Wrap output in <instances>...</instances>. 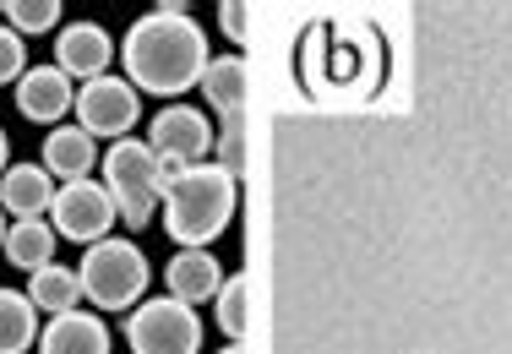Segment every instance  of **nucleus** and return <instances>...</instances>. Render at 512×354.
Returning <instances> with one entry per match:
<instances>
[{
    "mask_svg": "<svg viewBox=\"0 0 512 354\" xmlns=\"http://www.w3.org/2000/svg\"><path fill=\"white\" fill-rule=\"evenodd\" d=\"M77 278H82V300L88 305H99V311H137L142 295H148L153 267H148V256H142V246L109 235L99 246L82 251Z\"/></svg>",
    "mask_w": 512,
    "mask_h": 354,
    "instance_id": "obj_4",
    "label": "nucleus"
},
{
    "mask_svg": "<svg viewBox=\"0 0 512 354\" xmlns=\"http://www.w3.org/2000/svg\"><path fill=\"white\" fill-rule=\"evenodd\" d=\"M246 295H251V284H246V278H229V284L218 289V300H213L218 327H224L229 338H240V333H246Z\"/></svg>",
    "mask_w": 512,
    "mask_h": 354,
    "instance_id": "obj_20",
    "label": "nucleus"
},
{
    "mask_svg": "<svg viewBox=\"0 0 512 354\" xmlns=\"http://www.w3.org/2000/svg\"><path fill=\"white\" fill-rule=\"evenodd\" d=\"M55 180L44 164H11L6 175H0V213L11 218H50L55 207Z\"/></svg>",
    "mask_w": 512,
    "mask_h": 354,
    "instance_id": "obj_11",
    "label": "nucleus"
},
{
    "mask_svg": "<svg viewBox=\"0 0 512 354\" xmlns=\"http://www.w3.org/2000/svg\"><path fill=\"white\" fill-rule=\"evenodd\" d=\"M207 60H213L207 55V33L186 6L142 11L126 28V44H120L126 82L137 93H153V99H180V93H191L202 82Z\"/></svg>",
    "mask_w": 512,
    "mask_h": 354,
    "instance_id": "obj_1",
    "label": "nucleus"
},
{
    "mask_svg": "<svg viewBox=\"0 0 512 354\" xmlns=\"http://www.w3.org/2000/svg\"><path fill=\"white\" fill-rule=\"evenodd\" d=\"M55 229H50V218H17V224L6 229V262L11 267H22V273H39V267H50L55 262Z\"/></svg>",
    "mask_w": 512,
    "mask_h": 354,
    "instance_id": "obj_16",
    "label": "nucleus"
},
{
    "mask_svg": "<svg viewBox=\"0 0 512 354\" xmlns=\"http://www.w3.org/2000/svg\"><path fill=\"white\" fill-rule=\"evenodd\" d=\"M93 164H99V148H93V137L82 126H55L44 137V169H50V180H60V186L93 180Z\"/></svg>",
    "mask_w": 512,
    "mask_h": 354,
    "instance_id": "obj_14",
    "label": "nucleus"
},
{
    "mask_svg": "<svg viewBox=\"0 0 512 354\" xmlns=\"http://www.w3.org/2000/svg\"><path fill=\"white\" fill-rule=\"evenodd\" d=\"M213 164H224L229 175L240 169V120H224V131H218V158Z\"/></svg>",
    "mask_w": 512,
    "mask_h": 354,
    "instance_id": "obj_22",
    "label": "nucleus"
},
{
    "mask_svg": "<svg viewBox=\"0 0 512 354\" xmlns=\"http://www.w3.org/2000/svg\"><path fill=\"white\" fill-rule=\"evenodd\" d=\"M218 11H224L218 22H224V33H229V39H235V44H246V6H235V0H229V6H218Z\"/></svg>",
    "mask_w": 512,
    "mask_h": 354,
    "instance_id": "obj_23",
    "label": "nucleus"
},
{
    "mask_svg": "<svg viewBox=\"0 0 512 354\" xmlns=\"http://www.w3.org/2000/svg\"><path fill=\"white\" fill-rule=\"evenodd\" d=\"M11 169V142H6V131H0V175Z\"/></svg>",
    "mask_w": 512,
    "mask_h": 354,
    "instance_id": "obj_24",
    "label": "nucleus"
},
{
    "mask_svg": "<svg viewBox=\"0 0 512 354\" xmlns=\"http://www.w3.org/2000/svg\"><path fill=\"white\" fill-rule=\"evenodd\" d=\"M39 311H50V316H66V311H77L82 305V278H77V267H39V273H28V289H22Z\"/></svg>",
    "mask_w": 512,
    "mask_h": 354,
    "instance_id": "obj_17",
    "label": "nucleus"
},
{
    "mask_svg": "<svg viewBox=\"0 0 512 354\" xmlns=\"http://www.w3.org/2000/svg\"><path fill=\"white\" fill-rule=\"evenodd\" d=\"M213 120L202 115L197 104H169L153 115L148 126V148L164 158V169H191V164H213Z\"/></svg>",
    "mask_w": 512,
    "mask_h": 354,
    "instance_id": "obj_6",
    "label": "nucleus"
},
{
    "mask_svg": "<svg viewBox=\"0 0 512 354\" xmlns=\"http://www.w3.org/2000/svg\"><path fill=\"white\" fill-rule=\"evenodd\" d=\"M126 349L131 354H197L202 349L197 305H186L175 295L142 300L137 311L126 316Z\"/></svg>",
    "mask_w": 512,
    "mask_h": 354,
    "instance_id": "obj_5",
    "label": "nucleus"
},
{
    "mask_svg": "<svg viewBox=\"0 0 512 354\" xmlns=\"http://www.w3.org/2000/svg\"><path fill=\"white\" fill-rule=\"evenodd\" d=\"M218 354H246V349H240V344H229V349H218Z\"/></svg>",
    "mask_w": 512,
    "mask_h": 354,
    "instance_id": "obj_26",
    "label": "nucleus"
},
{
    "mask_svg": "<svg viewBox=\"0 0 512 354\" xmlns=\"http://www.w3.org/2000/svg\"><path fill=\"white\" fill-rule=\"evenodd\" d=\"M71 115H77V126L88 131L93 142H99V137L126 142L131 126H137V115H142V93L131 88L126 77H115V71H109V77H99V82H82Z\"/></svg>",
    "mask_w": 512,
    "mask_h": 354,
    "instance_id": "obj_8",
    "label": "nucleus"
},
{
    "mask_svg": "<svg viewBox=\"0 0 512 354\" xmlns=\"http://www.w3.org/2000/svg\"><path fill=\"white\" fill-rule=\"evenodd\" d=\"M235 186L240 180L224 164L175 169L164 180V202H158V218H164L169 240H180V251H213V240L235 218V197H240Z\"/></svg>",
    "mask_w": 512,
    "mask_h": 354,
    "instance_id": "obj_2",
    "label": "nucleus"
},
{
    "mask_svg": "<svg viewBox=\"0 0 512 354\" xmlns=\"http://www.w3.org/2000/svg\"><path fill=\"white\" fill-rule=\"evenodd\" d=\"M164 284H169L175 300L207 305V300H218V289H224V267H218L213 251H175L169 267H164Z\"/></svg>",
    "mask_w": 512,
    "mask_h": 354,
    "instance_id": "obj_12",
    "label": "nucleus"
},
{
    "mask_svg": "<svg viewBox=\"0 0 512 354\" xmlns=\"http://www.w3.org/2000/svg\"><path fill=\"white\" fill-rule=\"evenodd\" d=\"M120 224L115 197L104 191V180H71V186L55 191L50 207V229L60 240H77V246H99L109 240V229Z\"/></svg>",
    "mask_w": 512,
    "mask_h": 354,
    "instance_id": "obj_7",
    "label": "nucleus"
},
{
    "mask_svg": "<svg viewBox=\"0 0 512 354\" xmlns=\"http://www.w3.org/2000/svg\"><path fill=\"white\" fill-rule=\"evenodd\" d=\"M60 0H6V28L17 33H50V28H60Z\"/></svg>",
    "mask_w": 512,
    "mask_h": 354,
    "instance_id": "obj_19",
    "label": "nucleus"
},
{
    "mask_svg": "<svg viewBox=\"0 0 512 354\" xmlns=\"http://www.w3.org/2000/svg\"><path fill=\"white\" fill-rule=\"evenodd\" d=\"M115 60H120V44L109 39V28H99V22H71V28H60L55 66L71 82H99V77H109Z\"/></svg>",
    "mask_w": 512,
    "mask_h": 354,
    "instance_id": "obj_9",
    "label": "nucleus"
},
{
    "mask_svg": "<svg viewBox=\"0 0 512 354\" xmlns=\"http://www.w3.org/2000/svg\"><path fill=\"white\" fill-rule=\"evenodd\" d=\"M39 344V305L17 289H0V354H28Z\"/></svg>",
    "mask_w": 512,
    "mask_h": 354,
    "instance_id": "obj_18",
    "label": "nucleus"
},
{
    "mask_svg": "<svg viewBox=\"0 0 512 354\" xmlns=\"http://www.w3.org/2000/svg\"><path fill=\"white\" fill-rule=\"evenodd\" d=\"M0 17H6V0H0Z\"/></svg>",
    "mask_w": 512,
    "mask_h": 354,
    "instance_id": "obj_27",
    "label": "nucleus"
},
{
    "mask_svg": "<svg viewBox=\"0 0 512 354\" xmlns=\"http://www.w3.org/2000/svg\"><path fill=\"white\" fill-rule=\"evenodd\" d=\"M22 71H28V50H22V39L11 28H0V88L22 82Z\"/></svg>",
    "mask_w": 512,
    "mask_h": 354,
    "instance_id": "obj_21",
    "label": "nucleus"
},
{
    "mask_svg": "<svg viewBox=\"0 0 512 354\" xmlns=\"http://www.w3.org/2000/svg\"><path fill=\"white\" fill-rule=\"evenodd\" d=\"M39 354H109L104 316H88L82 305L66 316H50L44 333H39Z\"/></svg>",
    "mask_w": 512,
    "mask_h": 354,
    "instance_id": "obj_13",
    "label": "nucleus"
},
{
    "mask_svg": "<svg viewBox=\"0 0 512 354\" xmlns=\"http://www.w3.org/2000/svg\"><path fill=\"white\" fill-rule=\"evenodd\" d=\"M6 229H11V224H6V213H0V246H6Z\"/></svg>",
    "mask_w": 512,
    "mask_h": 354,
    "instance_id": "obj_25",
    "label": "nucleus"
},
{
    "mask_svg": "<svg viewBox=\"0 0 512 354\" xmlns=\"http://www.w3.org/2000/svg\"><path fill=\"white\" fill-rule=\"evenodd\" d=\"M164 180H169L164 158L137 137L115 142V148L104 153V191L115 197V213H120L126 229H148L153 224L158 202H164Z\"/></svg>",
    "mask_w": 512,
    "mask_h": 354,
    "instance_id": "obj_3",
    "label": "nucleus"
},
{
    "mask_svg": "<svg viewBox=\"0 0 512 354\" xmlns=\"http://www.w3.org/2000/svg\"><path fill=\"white\" fill-rule=\"evenodd\" d=\"M71 104H77V88H71V77L60 66H28L17 82V109L22 120H33V126H60V120L71 115Z\"/></svg>",
    "mask_w": 512,
    "mask_h": 354,
    "instance_id": "obj_10",
    "label": "nucleus"
},
{
    "mask_svg": "<svg viewBox=\"0 0 512 354\" xmlns=\"http://www.w3.org/2000/svg\"><path fill=\"white\" fill-rule=\"evenodd\" d=\"M197 88H202V99L213 104V115L240 120V104H246V60L240 55H213Z\"/></svg>",
    "mask_w": 512,
    "mask_h": 354,
    "instance_id": "obj_15",
    "label": "nucleus"
}]
</instances>
